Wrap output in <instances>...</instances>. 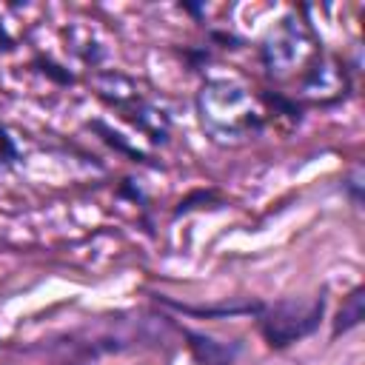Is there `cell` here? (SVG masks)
<instances>
[{"label":"cell","mask_w":365,"mask_h":365,"mask_svg":"<svg viewBox=\"0 0 365 365\" xmlns=\"http://www.w3.org/2000/svg\"><path fill=\"white\" fill-rule=\"evenodd\" d=\"M325 311V299L322 297H308V299H282L277 305H271L262 319H259V331L265 336V342L271 348H285L302 336H308L311 331H317L319 319Z\"/></svg>","instance_id":"1"},{"label":"cell","mask_w":365,"mask_h":365,"mask_svg":"<svg viewBox=\"0 0 365 365\" xmlns=\"http://www.w3.org/2000/svg\"><path fill=\"white\" fill-rule=\"evenodd\" d=\"M191 339V354L197 356V362L202 365H231L234 354H237V345H225V342H217L211 336H200V334H188Z\"/></svg>","instance_id":"2"},{"label":"cell","mask_w":365,"mask_h":365,"mask_svg":"<svg viewBox=\"0 0 365 365\" xmlns=\"http://www.w3.org/2000/svg\"><path fill=\"white\" fill-rule=\"evenodd\" d=\"M362 305H365V288L359 285L345 297V302L336 314V322H334V336H339V334H345V331H351L362 322V314H365Z\"/></svg>","instance_id":"3"}]
</instances>
